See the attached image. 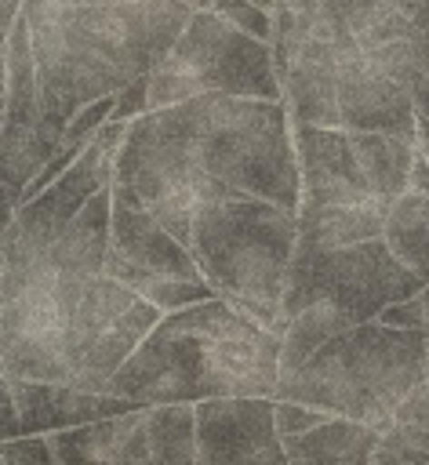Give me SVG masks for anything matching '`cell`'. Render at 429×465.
<instances>
[{
  "label": "cell",
  "mask_w": 429,
  "mask_h": 465,
  "mask_svg": "<svg viewBox=\"0 0 429 465\" xmlns=\"http://www.w3.org/2000/svg\"><path fill=\"white\" fill-rule=\"evenodd\" d=\"M22 4H25V0H0V29H4V33H7L11 22L22 15Z\"/></svg>",
  "instance_id": "cell-38"
},
{
  "label": "cell",
  "mask_w": 429,
  "mask_h": 465,
  "mask_svg": "<svg viewBox=\"0 0 429 465\" xmlns=\"http://www.w3.org/2000/svg\"><path fill=\"white\" fill-rule=\"evenodd\" d=\"M393 203H356V207H298V243L342 247L374 240L385 229Z\"/></svg>",
  "instance_id": "cell-21"
},
{
  "label": "cell",
  "mask_w": 429,
  "mask_h": 465,
  "mask_svg": "<svg viewBox=\"0 0 429 465\" xmlns=\"http://www.w3.org/2000/svg\"><path fill=\"white\" fill-rule=\"evenodd\" d=\"M113 105H116V94H102V98L80 105V109L73 113V120L65 124V142H73V145H87V142L98 134V127L113 116Z\"/></svg>",
  "instance_id": "cell-30"
},
{
  "label": "cell",
  "mask_w": 429,
  "mask_h": 465,
  "mask_svg": "<svg viewBox=\"0 0 429 465\" xmlns=\"http://www.w3.org/2000/svg\"><path fill=\"white\" fill-rule=\"evenodd\" d=\"M411 189L429 193V156H425V149H414V163H411Z\"/></svg>",
  "instance_id": "cell-36"
},
{
  "label": "cell",
  "mask_w": 429,
  "mask_h": 465,
  "mask_svg": "<svg viewBox=\"0 0 429 465\" xmlns=\"http://www.w3.org/2000/svg\"><path fill=\"white\" fill-rule=\"evenodd\" d=\"M142 113H149V73L138 76L135 84H127L124 91H116V105H113L116 120H135Z\"/></svg>",
  "instance_id": "cell-33"
},
{
  "label": "cell",
  "mask_w": 429,
  "mask_h": 465,
  "mask_svg": "<svg viewBox=\"0 0 429 465\" xmlns=\"http://www.w3.org/2000/svg\"><path fill=\"white\" fill-rule=\"evenodd\" d=\"M113 178H116V153L105 149L98 138H91V142L84 145V153H80L47 189H40L33 200L18 203V207L4 218V225H15L25 240L47 247V243L80 214V207H84L95 193H102L105 185H113Z\"/></svg>",
  "instance_id": "cell-14"
},
{
  "label": "cell",
  "mask_w": 429,
  "mask_h": 465,
  "mask_svg": "<svg viewBox=\"0 0 429 465\" xmlns=\"http://www.w3.org/2000/svg\"><path fill=\"white\" fill-rule=\"evenodd\" d=\"M356 320L345 312V309H338L334 302H327V298H320V302H313V305H305L302 312H294L291 320H287V327H284V334H280V374H291V371H298L324 341H331L334 334H342L345 327H353Z\"/></svg>",
  "instance_id": "cell-23"
},
{
  "label": "cell",
  "mask_w": 429,
  "mask_h": 465,
  "mask_svg": "<svg viewBox=\"0 0 429 465\" xmlns=\"http://www.w3.org/2000/svg\"><path fill=\"white\" fill-rule=\"evenodd\" d=\"M44 4H51V0H25L22 11H36V7H44Z\"/></svg>",
  "instance_id": "cell-40"
},
{
  "label": "cell",
  "mask_w": 429,
  "mask_h": 465,
  "mask_svg": "<svg viewBox=\"0 0 429 465\" xmlns=\"http://www.w3.org/2000/svg\"><path fill=\"white\" fill-rule=\"evenodd\" d=\"M164 309L142 298L135 287L109 272L87 276L69 320H65V360L69 385L109 392L113 374L127 363V356L145 341V334L160 323Z\"/></svg>",
  "instance_id": "cell-9"
},
{
  "label": "cell",
  "mask_w": 429,
  "mask_h": 465,
  "mask_svg": "<svg viewBox=\"0 0 429 465\" xmlns=\"http://www.w3.org/2000/svg\"><path fill=\"white\" fill-rule=\"evenodd\" d=\"M353 145L371 189L393 203L400 193L411 189V163H414V138L393 131H353Z\"/></svg>",
  "instance_id": "cell-22"
},
{
  "label": "cell",
  "mask_w": 429,
  "mask_h": 465,
  "mask_svg": "<svg viewBox=\"0 0 429 465\" xmlns=\"http://www.w3.org/2000/svg\"><path fill=\"white\" fill-rule=\"evenodd\" d=\"M193 11H200V7H211V0H185Z\"/></svg>",
  "instance_id": "cell-41"
},
{
  "label": "cell",
  "mask_w": 429,
  "mask_h": 465,
  "mask_svg": "<svg viewBox=\"0 0 429 465\" xmlns=\"http://www.w3.org/2000/svg\"><path fill=\"white\" fill-rule=\"evenodd\" d=\"M211 7L218 15H225L233 25H240L244 33H251L258 40H273V11H265L251 0H211Z\"/></svg>",
  "instance_id": "cell-29"
},
{
  "label": "cell",
  "mask_w": 429,
  "mask_h": 465,
  "mask_svg": "<svg viewBox=\"0 0 429 465\" xmlns=\"http://www.w3.org/2000/svg\"><path fill=\"white\" fill-rule=\"evenodd\" d=\"M196 465H287L276 396H211L196 403Z\"/></svg>",
  "instance_id": "cell-12"
},
{
  "label": "cell",
  "mask_w": 429,
  "mask_h": 465,
  "mask_svg": "<svg viewBox=\"0 0 429 465\" xmlns=\"http://www.w3.org/2000/svg\"><path fill=\"white\" fill-rule=\"evenodd\" d=\"M18 411V429L25 432H55V429H73L84 421H98V418H113V414H127L138 411L145 403L120 396V392H91V389H76L69 381H33V378H15L4 374L0 381Z\"/></svg>",
  "instance_id": "cell-15"
},
{
  "label": "cell",
  "mask_w": 429,
  "mask_h": 465,
  "mask_svg": "<svg viewBox=\"0 0 429 465\" xmlns=\"http://www.w3.org/2000/svg\"><path fill=\"white\" fill-rule=\"evenodd\" d=\"M393 421H418V425H429V374L396 403Z\"/></svg>",
  "instance_id": "cell-34"
},
{
  "label": "cell",
  "mask_w": 429,
  "mask_h": 465,
  "mask_svg": "<svg viewBox=\"0 0 429 465\" xmlns=\"http://www.w3.org/2000/svg\"><path fill=\"white\" fill-rule=\"evenodd\" d=\"M411 94H414V145L429 149V73L425 69H418Z\"/></svg>",
  "instance_id": "cell-35"
},
{
  "label": "cell",
  "mask_w": 429,
  "mask_h": 465,
  "mask_svg": "<svg viewBox=\"0 0 429 465\" xmlns=\"http://www.w3.org/2000/svg\"><path fill=\"white\" fill-rule=\"evenodd\" d=\"M378 440L382 432L374 425L360 418L331 414L327 421L298 436H284V450L291 465H367L374 461Z\"/></svg>",
  "instance_id": "cell-20"
},
{
  "label": "cell",
  "mask_w": 429,
  "mask_h": 465,
  "mask_svg": "<svg viewBox=\"0 0 429 465\" xmlns=\"http://www.w3.org/2000/svg\"><path fill=\"white\" fill-rule=\"evenodd\" d=\"M418 62L429 73V29H422V36H418Z\"/></svg>",
  "instance_id": "cell-39"
},
{
  "label": "cell",
  "mask_w": 429,
  "mask_h": 465,
  "mask_svg": "<svg viewBox=\"0 0 429 465\" xmlns=\"http://www.w3.org/2000/svg\"><path fill=\"white\" fill-rule=\"evenodd\" d=\"M418 36L378 47L349 44L338 54V116L349 131H393L414 138V94Z\"/></svg>",
  "instance_id": "cell-10"
},
{
  "label": "cell",
  "mask_w": 429,
  "mask_h": 465,
  "mask_svg": "<svg viewBox=\"0 0 429 465\" xmlns=\"http://www.w3.org/2000/svg\"><path fill=\"white\" fill-rule=\"evenodd\" d=\"M331 411L324 407H313V403H302V400H280L276 396V429H280V440L284 436H298L320 421H327Z\"/></svg>",
  "instance_id": "cell-32"
},
{
  "label": "cell",
  "mask_w": 429,
  "mask_h": 465,
  "mask_svg": "<svg viewBox=\"0 0 429 465\" xmlns=\"http://www.w3.org/2000/svg\"><path fill=\"white\" fill-rule=\"evenodd\" d=\"M153 113L204 174L211 196L251 193L287 207L302 203L294 124L284 98L204 91Z\"/></svg>",
  "instance_id": "cell-3"
},
{
  "label": "cell",
  "mask_w": 429,
  "mask_h": 465,
  "mask_svg": "<svg viewBox=\"0 0 429 465\" xmlns=\"http://www.w3.org/2000/svg\"><path fill=\"white\" fill-rule=\"evenodd\" d=\"M382 236L407 269L429 280V193L418 189L400 193L385 214Z\"/></svg>",
  "instance_id": "cell-24"
},
{
  "label": "cell",
  "mask_w": 429,
  "mask_h": 465,
  "mask_svg": "<svg viewBox=\"0 0 429 465\" xmlns=\"http://www.w3.org/2000/svg\"><path fill=\"white\" fill-rule=\"evenodd\" d=\"M294 149H298V167H302V203L298 207L385 203L371 189V182L360 167L349 127L294 124Z\"/></svg>",
  "instance_id": "cell-13"
},
{
  "label": "cell",
  "mask_w": 429,
  "mask_h": 465,
  "mask_svg": "<svg viewBox=\"0 0 429 465\" xmlns=\"http://www.w3.org/2000/svg\"><path fill=\"white\" fill-rule=\"evenodd\" d=\"M429 374V331L364 320L324 341L298 371L280 374L276 396L360 418L385 432L396 403Z\"/></svg>",
  "instance_id": "cell-5"
},
{
  "label": "cell",
  "mask_w": 429,
  "mask_h": 465,
  "mask_svg": "<svg viewBox=\"0 0 429 465\" xmlns=\"http://www.w3.org/2000/svg\"><path fill=\"white\" fill-rule=\"evenodd\" d=\"M116 182H124L189 247L193 211L211 196V189L153 109L131 120L116 153Z\"/></svg>",
  "instance_id": "cell-11"
},
{
  "label": "cell",
  "mask_w": 429,
  "mask_h": 465,
  "mask_svg": "<svg viewBox=\"0 0 429 465\" xmlns=\"http://www.w3.org/2000/svg\"><path fill=\"white\" fill-rule=\"evenodd\" d=\"M58 465H145L153 461L145 436V407L47 432Z\"/></svg>",
  "instance_id": "cell-17"
},
{
  "label": "cell",
  "mask_w": 429,
  "mask_h": 465,
  "mask_svg": "<svg viewBox=\"0 0 429 465\" xmlns=\"http://www.w3.org/2000/svg\"><path fill=\"white\" fill-rule=\"evenodd\" d=\"M393 4L404 7L418 29H429V0H393Z\"/></svg>",
  "instance_id": "cell-37"
},
{
  "label": "cell",
  "mask_w": 429,
  "mask_h": 465,
  "mask_svg": "<svg viewBox=\"0 0 429 465\" xmlns=\"http://www.w3.org/2000/svg\"><path fill=\"white\" fill-rule=\"evenodd\" d=\"M109 240H113V185H105L80 207V214L47 243V254L62 272L95 276L105 272Z\"/></svg>",
  "instance_id": "cell-19"
},
{
  "label": "cell",
  "mask_w": 429,
  "mask_h": 465,
  "mask_svg": "<svg viewBox=\"0 0 429 465\" xmlns=\"http://www.w3.org/2000/svg\"><path fill=\"white\" fill-rule=\"evenodd\" d=\"M4 374L33 381H69L65 323L55 294V262L47 247L25 240L15 225H4Z\"/></svg>",
  "instance_id": "cell-7"
},
{
  "label": "cell",
  "mask_w": 429,
  "mask_h": 465,
  "mask_svg": "<svg viewBox=\"0 0 429 465\" xmlns=\"http://www.w3.org/2000/svg\"><path fill=\"white\" fill-rule=\"evenodd\" d=\"M280 334L222 294L164 312L113 374L109 392L138 403H200L211 396H276Z\"/></svg>",
  "instance_id": "cell-2"
},
{
  "label": "cell",
  "mask_w": 429,
  "mask_h": 465,
  "mask_svg": "<svg viewBox=\"0 0 429 465\" xmlns=\"http://www.w3.org/2000/svg\"><path fill=\"white\" fill-rule=\"evenodd\" d=\"M345 22L360 47H378L393 40H414L422 29L393 0H345Z\"/></svg>",
  "instance_id": "cell-26"
},
{
  "label": "cell",
  "mask_w": 429,
  "mask_h": 465,
  "mask_svg": "<svg viewBox=\"0 0 429 465\" xmlns=\"http://www.w3.org/2000/svg\"><path fill=\"white\" fill-rule=\"evenodd\" d=\"M425 461H429V425L418 421H393L374 447V465H425Z\"/></svg>",
  "instance_id": "cell-27"
},
{
  "label": "cell",
  "mask_w": 429,
  "mask_h": 465,
  "mask_svg": "<svg viewBox=\"0 0 429 465\" xmlns=\"http://www.w3.org/2000/svg\"><path fill=\"white\" fill-rule=\"evenodd\" d=\"M378 320H382V323H389V327L429 331V283H425V287H418L414 294H407V298H400V302L385 305V309L378 312Z\"/></svg>",
  "instance_id": "cell-31"
},
{
  "label": "cell",
  "mask_w": 429,
  "mask_h": 465,
  "mask_svg": "<svg viewBox=\"0 0 429 465\" xmlns=\"http://www.w3.org/2000/svg\"><path fill=\"white\" fill-rule=\"evenodd\" d=\"M145 436L153 461L164 465H196V403H149Z\"/></svg>",
  "instance_id": "cell-25"
},
{
  "label": "cell",
  "mask_w": 429,
  "mask_h": 465,
  "mask_svg": "<svg viewBox=\"0 0 429 465\" xmlns=\"http://www.w3.org/2000/svg\"><path fill=\"white\" fill-rule=\"evenodd\" d=\"M0 458H4V465H58L47 432H25V436L4 440Z\"/></svg>",
  "instance_id": "cell-28"
},
{
  "label": "cell",
  "mask_w": 429,
  "mask_h": 465,
  "mask_svg": "<svg viewBox=\"0 0 429 465\" xmlns=\"http://www.w3.org/2000/svg\"><path fill=\"white\" fill-rule=\"evenodd\" d=\"M22 15L33 25L40 65L36 131L65 142V124L80 105L153 73L193 7L185 0H51Z\"/></svg>",
  "instance_id": "cell-1"
},
{
  "label": "cell",
  "mask_w": 429,
  "mask_h": 465,
  "mask_svg": "<svg viewBox=\"0 0 429 465\" xmlns=\"http://www.w3.org/2000/svg\"><path fill=\"white\" fill-rule=\"evenodd\" d=\"M109 251L120 258L156 269V272H175V276H204L193 251L124 185L113 178V240Z\"/></svg>",
  "instance_id": "cell-16"
},
{
  "label": "cell",
  "mask_w": 429,
  "mask_h": 465,
  "mask_svg": "<svg viewBox=\"0 0 429 465\" xmlns=\"http://www.w3.org/2000/svg\"><path fill=\"white\" fill-rule=\"evenodd\" d=\"M425 283L429 280H422L414 269H407L396 258L385 236L342 243V247L298 243L284 291V327L294 312H302L320 298L345 309L356 323L378 320L385 305L414 294Z\"/></svg>",
  "instance_id": "cell-8"
},
{
  "label": "cell",
  "mask_w": 429,
  "mask_h": 465,
  "mask_svg": "<svg viewBox=\"0 0 429 465\" xmlns=\"http://www.w3.org/2000/svg\"><path fill=\"white\" fill-rule=\"evenodd\" d=\"M298 247V207L225 193L193 211L189 251L204 280L262 327L284 334V291Z\"/></svg>",
  "instance_id": "cell-4"
},
{
  "label": "cell",
  "mask_w": 429,
  "mask_h": 465,
  "mask_svg": "<svg viewBox=\"0 0 429 465\" xmlns=\"http://www.w3.org/2000/svg\"><path fill=\"white\" fill-rule=\"evenodd\" d=\"M204 91L284 98L273 44L244 33L214 7L193 11L175 47L153 65L149 109H164Z\"/></svg>",
  "instance_id": "cell-6"
},
{
  "label": "cell",
  "mask_w": 429,
  "mask_h": 465,
  "mask_svg": "<svg viewBox=\"0 0 429 465\" xmlns=\"http://www.w3.org/2000/svg\"><path fill=\"white\" fill-rule=\"evenodd\" d=\"M44 98H40V65L33 47V25L25 15L11 22L4 33V138L0 156L25 145L40 124Z\"/></svg>",
  "instance_id": "cell-18"
}]
</instances>
